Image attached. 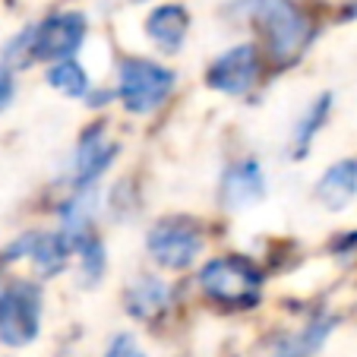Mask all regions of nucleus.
Returning <instances> with one entry per match:
<instances>
[{
  "label": "nucleus",
  "instance_id": "nucleus-1",
  "mask_svg": "<svg viewBox=\"0 0 357 357\" xmlns=\"http://www.w3.org/2000/svg\"><path fill=\"white\" fill-rule=\"evenodd\" d=\"M247 20L259 32L263 51L275 63H294L310 45V16L294 0H247Z\"/></svg>",
  "mask_w": 357,
  "mask_h": 357
},
{
  "label": "nucleus",
  "instance_id": "nucleus-17",
  "mask_svg": "<svg viewBox=\"0 0 357 357\" xmlns=\"http://www.w3.org/2000/svg\"><path fill=\"white\" fill-rule=\"evenodd\" d=\"M73 243H76V263H79L82 282H86V284L101 282L108 259H105V243H101V237L95 234V228H92V231H82V234H76Z\"/></svg>",
  "mask_w": 357,
  "mask_h": 357
},
{
  "label": "nucleus",
  "instance_id": "nucleus-6",
  "mask_svg": "<svg viewBox=\"0 0 357 357\" xmlns=\"http://www.w3.org/2000/svg\"><path fill=\"white\" fill-rule=\"evenodd\" d=\"M86 35H89L86 13L57 10V13L45 16L38 26H32V61H45V63L70 61L86 45Z\"/></svg>",
  "mask_w": 357,
  "mask_h": 357
},
{
  "label": "nucleus",
  "instance_id": "nucleus-16",
  "mask_svg": "<svg viewBox=\"0 0 357 357\" xmlns=\"http://www.w3.org/2000/svg\"><path fill=\"white\" fill-rule=\"evenodd\" d=\"M47 86L57 89V92L67 95V98H86V95L92 92V79H89L86 67H82L76 57L51 63V70H47Z\"/></svg>",
  "mask_w": 357,
  "mask_h": 357
},
{
  "label": "nucleus",
  "instance_id": "nucleus-5",
  "mask_svg": "<svg viewBox=\"0 0 357 357\" xmlns=\"http://www.w3.org/2000/svg\"><path fill=\"white\" fill-rule=\"evenodd\" d=\"M41 288L35 282H10L0 288V342L7 348H26L41 332Z\"/></svg>",
  "mask_w": 357,
  "mask_h": 357
},
{
  "label": "nucleus",
  "instance_id": "nucleus-8",
  "mask_svg": "<svg viewBox=\"0 0 357 357\" xmlns=\"http://www.w3.org/2000/svg\"><path fill=\"white\" fill-rule=\"evenodd\" d=\"M76 257V243L70 237V231H29L16 243L7 247V259H29L35 266V272L45 278L61 275L70 266V259Z\"/></svg>",
  "mask_w": 357,
  "mask_h": 357
},
{
  "label": "nucleus",
  "instance_id": "nucleus-20",
  "mask_svg": "<svg viewBox=\"0 0 357 357\" xmlns=\"http://www.w3.org/2000/svg\"><path fill=\"white\" fill-rule=\"evenodd\" d=\"M127 3H149V0H127Z\"/></svg>",
  "mask_w": 357,
  "mask_h": 357
},
{
  "label": "nucleus",
  "instance_id": "nucleus-13",
  "mask_svg": "<svg viewBox=\"0 0 357 357\" xmlns=\"http://www.w3.org/2000/svg\"><path fill=\"white\" fill-rule=\"evenodd\" d=\"M123 303H127V310L133 313L136 319L152 323V319H158L162 313H168L171 288L162 282V278H155V275H142V278H136V282L127 288Z\"/></svg>",
  "mask_w": 357,
  "mask_h": 357
},
{
  "label": "nucleus",
  "instance_id": "nucleus-10",
  "mask_svg": "<svg viewBox=\"0 0 357 357\" xmlns=\"http://www.w3.org/2000/svg\"><path fill=\"white\" fill-rule=\"evenodd\" d=\"M266 196V174L263 165L257 158H241V162H231L222 174V183H218V199H222L225 209L241 212L257 206Z\"/></svg>",
  "mask_w": 357,
  "mask_h": 357
},
{
  "label": "nucleus",
  "instance_id": "nucleus-3",
  "mask_svg": "<svg viewBox=\"0 0 357 357\" xmlns=\"http://www.w3.org/2000/svg\"><path fill=\"white\" fill-rule=\"evenodd\" d=\"M177 73L149 57H121L117 63V101L130 114H152L171 98Z\"/></svg>",
  "mask_w": 357,
  "mask_h": 357
},
{
  "label": "nucleus",
  "instance_id": "nucleus-4",
  "mask_svg": "<svg viewBox=\"0 0 357 357\" xmlns=\"http://www.w3.org/2000/svg\"><path fill=\"white\" fill-rule=\"evenodd\" d=\"M206 247V225L193 215H162L146 234V250L162 269L183 272Z\"/></svg>",
  "mask_w": 357,
  "mask_h": 357
},
{
  "label": "nucleus",
  "instance_id": "nucleus-2",
  "mask_svg": "<svg viewBox=\"0 0 357 357\" xmlns=\"http://www.w3.org/2000/svg\"><path fill=\"white\" fill-rule=\"evenodd\" d=\"M199 294L222 310H253L263 297L266 275L257 263L243 253H225L196 272Z\"/></svg>",
  "mask_w": 357,
  "mask_h": 357
},
{
  "label": "nucleus",
  "instance_id": "nucleus-19",
  "mask_svg": "<svg viewBox=\"0 0 357 357\" xmlns=\"http://www.w3.org/2000/svg\"><path fill=\"white\" fill-rule=\"evenodd\" d=\"M16 98V76L10 70V63H0V114L13 105Z\"/></svg>",
  "mask_w": 357,
  "mask_h": 357
},
{
  "label": "nucleus",
  "instance_id": "nucleus-7",
  "mask_svg": "<svg viewBox=\"0 0 357 357\" xmlns=\"http://www.w3.org/2000/svg\"><path fill=\"white\" fill-rule=\"evenodd\" d=\"M263 47L259 45H234L228 51L215 57L206 70V86L212 92H222V95H247L250 89L257 86L263 79Z\"/></svg>",
  "mask_w": 357,
  "mask_h": 357
},
{
  "label": "nucleus",
  "instance_id": "nucleus-15",
  "mask_svg": "<svg viewBox=\"0 0 357 357\" xmlns=\"http://www.w3.org/2000/svg\"><path fill=\"white\" fill-rule=\"evenodd\" d=\"M332 326H335V319H329V317L313 319V323H307L301 332H294V335L282 338V342L275 344V351H272L269 357H310L313 351H319V344L329 338Z\"/></svg>",
  "mask_w": 357,
  "mask_h": 357
},
{
  "label": "nucleus",
  "instance_id": "nucleus-14",
  "mask_svg": "<svg viewBox=\"0 0 357 357\" xmlns=\"http://www.w3.org/2000/svg\"><path fill=\"white\" fill-rule=\"evenodd\" d=\"M329 114H332V95L329 92L317 95V98L307 105V111L301 114V121L294 123V133H291V158H303L310 152L313 139H317L319 130L326 127Z\"/></svg>",
  "mask_w": 357,
  "mask_h": 357
},
{
  "label": "nucleus",
  "instance_id": "nucleus-9",
  "mask_svg": "<svg viewBox=\"0 0 357 357\" xmlns=\"http://www.w3.org/2000/svg\"><path fill=\"white\" fill-rule=\"evenodd\" d=\"M117 146L108 136V130L101 123H92V127L82 130L79 142H76L73 152V171H70V187L73 190H95V183L101 181V174L117 162Z\"/></svg>",
  "mask_w": 357,
  "mask_h": 357
},
{
  "label": "nucleus",
  "instance_id": "nucleus-18",
  "mask_svg": "<svg viewBox=\"0 0 357 357\" xmlns=\"http://www.w3.org/2000/svg\"><path fill=\"white\" fill-rule=\"evenodd\" d=\"M105 357H146V354H142V348L136 344L133 335H114L108 351H105Z\"/></svg>",
  "mask_w": 357,
  "mask_h": 357
},
{
  "label": "nucleus",
  "instance_id": "nucleus-11",
  "mask_svg": "<svg viewBox=\"0 0 357 357\" xmlns=\"http://www.w3.org/2000/svg\"><path fill=\"white\" fill-rule=\"evenodd\" d=\"M146 35L162 54H177L190 35V13L183 3H162L146 16Z\"/></svg>",
  "mask_w": 357,
  "mask_h": 357
},
{
  "label": "nucleus",
  "instance_id": "nucleus-12",
  "mask_svg": "<svg viewBox=\"0 0 357 357\" xmlns=\"http://www.w3.org/2000/svg\"><path fill=\"white\" fill-rule=\"evenodd\" d=\"M357 196V158H342L332 168L323 171L317 181V199L323 209L342 212Z\"/></svg>",
  "mask_w": 357,
  "mask_h": 357
}]
</instances>
